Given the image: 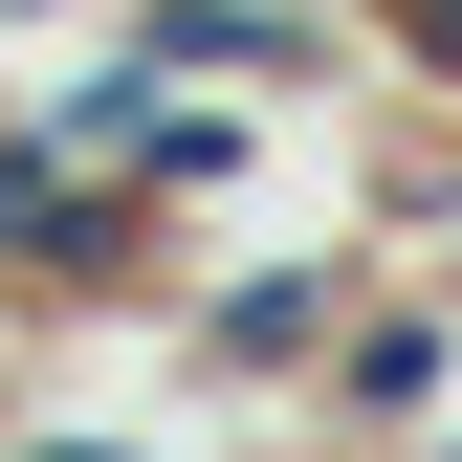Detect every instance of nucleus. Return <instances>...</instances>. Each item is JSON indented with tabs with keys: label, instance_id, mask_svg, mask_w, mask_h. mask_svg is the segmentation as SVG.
Masks as SVG:
<instances>
[{
	"label": "nucleus",
	"instance_id": "4",
	"mask_svg": "<svg viewBox=\"0 0 462 462\" xmlns=\"http://www.w3.org/2000/svg\"><path fill=\"white\" fill-rule=\"evenodd\" d=\"M0 462H133V440H0Z\"/></svg>",
	"mask_w": 462,
	"mask_h": 462
},
{
	"label": "nucleus",
	"instance_id": "3",
	"mask_svg": "<svg viewBox=\"0 0 462 462\" xmlns=\"http://www.w3.org/2000/svg\"><path fill=\"white\" fill-rule=\"evenodd\" d=\"M396 44H419V67H440V88H462V0H396Z\"/></svg>",
	"mask_w": 462,
	"mask_h": 462
},
{
	"label": "nucleus",
	"instance_id": "2",
	"mask_svg": "<svg viewBox=\"0 0 462 462\" xmlns=\"http://www.w3.org/2000/svg\"><path fill=\"white\" fill-rule=\"evenodd\" d=\"M440 374H462V309L353 286V330H330V419H353V440H396V419H440Z\"/></svg>",
	"mask_w": 462,
	"mask_h": 462
},
{
	"label": "nucleus",
	"instance_id": "1",
	"mask_svg": "<svg viewBox=\"0 0 462 462\" xmlns=\"http://www.w3.org/2000/svg\"><path fill=\"white\" fill-rule=\"evenodd\" d=\"M353 286L374 264H243V286H199V374H330Z\"/></svg>",
	"mask_w": 462,
	"mask_h": 462
}]
</instances>
